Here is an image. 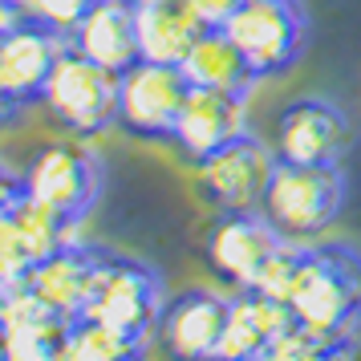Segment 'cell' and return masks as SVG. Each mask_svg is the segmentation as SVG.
I'll return each instance as SVG.
<instances>
[{
	"instance_id": "obj_12",
	"label": "cell",
	"mask_w": 361,
	"mask_h": 361,
	"mask_svg": "<svg viewBox=\"0 0 361 361\" xmlns=\"http://www.w3.org/2000/svg\"><path fill=\"white\" fill-rule=\"evenodd\" d=\"M284 244L264 212H224L207 231V264L231 288H256L264 264Z\"/></svg>"
},
{
	"instance_id": "obj_9",
	"label": "cell",
	"mask_w": 361,
	"mask_h": 361,
	"mask_svg": "<svg viewBox=\"0 0 361 361\" xmlns=\"http://www.w3.org/2000/svg\"><path fill=\"white\" fill-rule=\"evenodd\" d=\"M199 187L207 191L219 212H260L264 191L276 171V150L256 134H240L199 159Z\"/></svg>"
},
{
	"instance_id": "obj_11",
	"label": "cell",
	"mask_w": 361,
	"mask_h": 361,
	"mask_svg": "<svg viewBox=\"0 0 361 361\" xmlns=\"http://www.w3.org/2000/svg\"><path fill=\"white\" fill-rule=\"evenodd\" d=\"M25 183L37 199L57 207L66 219L82 224L98 203L102 163L78 142H49L37 150V159L25 171Z\"/></svg>"
},
{
	"instance_id": "obj_1",
	"label": "cell",
	"mask_w": 361,
	"mask_h": 361,
	"mask_svg": "<svg viewBox=\"0 0 361 361\" xmlns=\"http://www.w3.org/2000/svg\"><path fill=\"white\" fill-rule=\"evenodd\" d=\"M284 305L312 325L357 333L361 325V252L349 244L296 247Z\"/></svg>"
},
{
	"instance_id": "obj_22",
	"label": "cell",
	"mask_w": 361,
	"mask_h": 361,
	"mask_svg": "<svg viewBox=\"0 0 361 361\" xmlns=\"http://www.w3.org/2000/svg\"><path fill=\"white\" fill-rule=\"evenodd\" d=\"M142 353H147V337L94 321V317H73L61 361H126L142 357Z\"/></svg>"
},
{
	"instance_id": "obj_13",
	"label": "cell",
	"mask_w": 361,
	"mask_h": 361,
	"mask_svg": "<svg viewBox=\"0 0 361 361\" xmlns=\"http://www.w3.org/2000/svg\"><path fill=\"white\" fill-rule=\"evenodd\" d=\"M0 317H4V357L8 361H61L66 353V337L73 317L53 312L49 305H41L25 284L0 288Z\"/></svg>"
},
{
	"instance_id": "obj_25",
	"label": "cell",
	"mask_w": 361,
	"mask_h": 361,
	"mask_svg": "<svg viewBox=\"0 0 361 361\" xmlns=\"http://www.w3.org/2000/svg\"><path fill=\"white\" fill-rule=\"evenodd\" d=\"M20 4H25V0H20Z\"/></svg>"
},
{
	"instance_id": "obj_20",
	"label": "cell",
	"mask_w": 361,
	"mask_h": 361,
	"mask_svg": "<svg viewBox=\"0 0 361 361\" xmlns=\"http://www.w3.org/2000/svg\"><path fill=\"white\" fill-rule=\"evenodd\" d=\"M183 78L191 85H207V90H228V94H252L256 73L247 66L240 45L228 37V29H207L195 41V49L183 57Z\"/></svg>"
},
{
	"instance_id": "obj_16",
	"label": "cell",
	"mask_w": 361,
	"mask_h": 361,
	"mask_svg": "<svg viewBox=\"0 0 361 361\" xmlns=\"http://www.w3.org/2000/svg\"><path fill=\"white\" fill-rule=\"evenodd\" d=\"M106 252L90 244L69 240L66 247H57L53 256H45L41 264H33V272L25 276V288L49 305L53 312H66V317H82L85 300L94 293V280L102 272Z\"/></svg>"
},
{
	"instance_id": "obj_21",
	"label": "cell",
	"mask_w": 361,
	"mask_h": 361,
	"mask_svg": "<svg viewBox=\"0 0 361 361\" xmlns=\"http://www.w3.org/2000/svg\"><path fill=\"white\" fill-rule=\"evenodd\" d=\"M357 345V333L345 329H325L293 317L288 325L280 329L272 345L264 349V361H325V357H341Z\"/></svg>"
},
{
	"instance_id": "obj_15",
	"label": "cell",
	"mask_w": 361,
	"mask_h": 361,
	"mask_svg": "<svg viewBox=\"0 0 361 361\" xmlns=\"http://www.w3.org/2000/svg\"><path fill=\"white\" fill-rule=\"evenodd\" d=\"M228 305L231 296H219L212 288H187L163 305L159 337L175 357H215L228 325Z\"/></svg>"
},
{
	"instance_id": "obj_7",
	"label": "cell",
	"mask_w": 361,
	"mask_h": 361,
	"mask_svg": "<svg viewBox=\"0 0 361 361\" xmlns=\"http://www.w3.org/2000/svg\"><path fill=\"white\" fill-rule=\"evenodd\" d=\"M163 280L154 268H147L142 260H126V256H110L102 260V272L94 280V293L85 300L82 317L118 325L126 333L150 337L159 329L163 317Z\"/></svg>"
},
{
	"instance_id": "obj_24",
	"label": "cell",
	"mask_w": 361,
	"mask_h": 361,
	"mask_svg": "<svg viewBox=\"0 0 361 361\" xmlns=\"http://www.w3.org/2000/svg\"><path fill=\"white\" fill-rule=\"evenodd\" d=\"M240 4H244V0H191V8L203 17V25H207V29H224V25H228V17L240 8Z\"/></svg>"
},
{
	"instance_id": "obj_8",
	"label": "cell",
	"mask_w": 361,
	"mask_h": 361,
	"mask_svg": "<svg viewBox=\"0 0 361 361\" xmlns=\"http://www.w3.org/2000/svg\"><path fill=\"white\" fill-rule=\"evenodd\" d=\"M187 90H191V82L183 78L179 66H163V61H147V57L134 61L118 85V126L130 130L134 138L171 142Z\"/></svg>"
},
{
	"instance_id": "obj_18",
	"label": "cell",
	"mask_w": 361,
	"mask_h": 361,
	"mask_svg": "<svg viewBox=\"0 0 361 361\" xmlns=\"http://www.w3.org/2000/svg\"><path fill=\"white\" fill-rule=\"evenodd\" d=\"M134 20H138L142 57L163 61V66H183V57L207 33V25L191 8V0H134Z\"/></svg>"
},
{
	"instance_id": "obj_10",
	"label": "cell",
	"mask_w": 361,
	"mask_h": 361,
	"mask_svg": "<svg viewBox=\"0 0 361 361\" xmlns=\"http://www.w3.org/2000/svg\"><path fill=\"white\" fill-rule=\"evenodd\" d=\"M349 118L341 106L325 98H296L276 114L272 126V150L280 163L305 166H333L349 150Z\"/></svg>"
},
{
	"instance_id": "obj_4",
	"label": "cell",
	"mask_w": 361,
	"mask_h": 361,
	"mask_svg": "<svg viewBox=\"0 0 361 361\" xmlns=\"http://www.w3.org/2000/svg\"><path fill=\"white\" fill-rule=\"evenodd\" d=\"M345 207V175L341 166H305L280 163L264 191V219L284 240H312L341 215Z\"/></svg>"
},
{
	"instance_id": "obj_17",
	"label": "cell",
	"mask_w": 361,
	"mask_h": 361,
	"mask_svg": "<svg viewBox=\"0 0 361 361\" xmlns=\"http://www.w3.org/2000/svg\"><path fill=\"white\" fill-rule=\"evenodd\" d=\"M69 45L85 57L102 61L114 73H126L134 61H142L138 49V20H134V0H98L78 29L69 33Z\"/></svg>"
},
{
	"instance_id": "obj_14",
	"label": "cell",
	"mask_w": 361,
	"mask_h": 361,
	"mask_svg": "<svg viewBox=\"0 0 361 361\" xmlns=\"http://www.w3.org/2000/svg\"><path fill=\"white\" fill-rule=\"evenodd\" d=\"M244 94H228V90H207V85H191L183 98L179 122H175V147L183 150V159H207L212 150L224 142L247 134V106Z\"/></svg>"
},
{
	"instance_id": "obj_6",
	"label": "cell",
	"mask_w": 361,
	"mask_h": 361,
	"mask_svg": "<svg viewBox=\"0 0 361 361\" xmlns=\"http://www.w3.org/2000/svg\"><path fill=\"white\" fill-rule=\"evenodd\" d=\"M118 85H122V73L66 45L53 66L49 85H45V106L69 130L98 134L110 122H118Z\"/></svg>"
},
{
	"instance_id": "obj_19",
	"label": "cell",
	"mask_w": 361,
	"mask_h": 361,
	"mask_svg": "<svg viewBox=\"0 0 361 361\" xmlns=\"http://www.w3.org/2000/svg\"><path fill=\"white\" fill-rule=\"evenodd\" d=\"M293 317L296 312L284 300L268 296L264 288H240L228 305V325H224V337H219V353L215 357H231V361L264 357V349L272 345V337Z\"/></svg>"
},
{
	"instance_id": "obj_5",
	"label": "cell",
	"mask_w": 361,
	"mask_h": 361,
	"mask_svg": "<svg viewBox=\"0 0 361 361\" xmlns=\"http://www.w3.org/2000/svg\"><path fill=\"white\" fill-rule=\"evenodd\" d=\"M224 29L247 57L256 82L288 73L309 41V17L300 0H244Z\"/></svg>"
},
{
	"instance_id": "obj_3",
	"label": "cell",
	"mask_w": 361,
	"mask_h": 361,
	"mask_svg": "<svg viewBox=\"0 0 361 361\" xmlns=\"http://www.w3.org/2000/svg\"><path fill=\"white\" fill-rule=\"evenodd\" d=\"M78 228L73 219L49 207L45 199L29 191L25 175H4V195H0V288L25 284L33 264L66 247Z\"/></svg>"
},
{
	"instance_id": "obj_23",
	"label": "cell",
	"mask_w": 361,
	"mask_h": 361,
	"mask_svg": "<svg viewBox=\"0 0 361 361\" xmlns=\"http://www.w3.org/2000/svg\"><path fill=\"white\" fill-rule=\"evenodd\" d=\"M98 0H25V8L33 13V17H41L45 25H53L57 33H73L78 29V20L94 8Z\"/></svg>"
},
{
	"instance_id": "obj_2",
	"label": "cell",
	"mask_w": 361,
	"mask_h": 361,
	"mask_svg": "<svg viewBox=\"0 0 361 361\" xmlns=\"http://www.w3.org/2000/svg\"><path fill=\"white\" fill-rule=\"evenodd\" d=\"M66 45L69 37L33 17L20 0H0V106L8 126L20 110L45 102V85Z\"/></svg>"
}]
</instances>
